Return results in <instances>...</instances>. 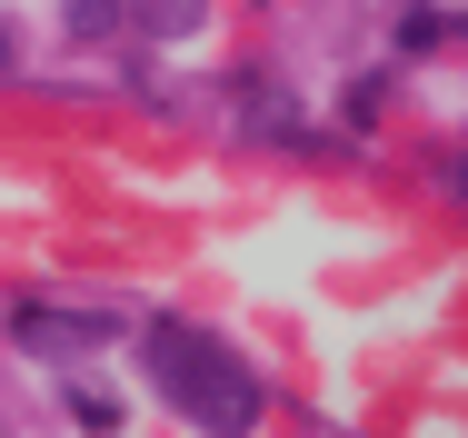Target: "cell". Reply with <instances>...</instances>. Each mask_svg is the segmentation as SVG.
Returning <instances> with one entry per match:
<instances>
[{"label": "cell", "instance_id": "obj_1", "mask_svg": "<svg viewBox=\"0 0 468 438\" xmlns=\"http://www.w3.org/2000/svg\"><path fill=\"white\" fill-rule=\"evenodd\" d=\"M140 369H150V389H160L199 438H250L260 409H270V389L250 379V358L219 349L209 329H180V319H160V329L140 339Z\"/></svg>", "mask_w": 468, "mask_h": 438}, {"label": "cell", "instance_id": "obj_2", "mask_svg": "<svg viewBox=\"0 0 468 438\" xmlns=\"http://www.w3.org/2000/svg\"><path fill=\"white\" fill-rule=\"evenodd\" d=\"M10 329H20L30 358H80L110 339V319H70V309H10Z\"/></svg>", "mask_w": 468, "mask_h": 438}, {"label": "cell", "instance_id": "obj_3", "mask_svg": "<svg viewBox=\"0 0 468 438\" xmlns=\"http://www.w3.org/2000/svg\"><path fill=\"white\" fill-rule=\"evenodd\" d=\"M199 20H209V0H140V30L150 40H189Z\"/></svg>", "mask_w": 468, "mask_h": 438}, {"label": "cell", "instance_id": "obj_4", "mask_svg": "<svg viewBox=\"0 0 468 438\" xmlns=\"http://www.w3.org/2000/svg\"><path fill=\"white\" fill-rule=\"evenodd\" d=\"M70 419H80L90 438H110L120 429V399H110V389H70Z\"/></svg>", "mask_w": 468, "mask_h": 438}, {"label": "cell", "instance_id": "obj_5", "mask_svg": "<svg viewBox=\"0 0 468 438\" xmlns=\"http://www.w3.org/2000/svg\"><path fill=\"white\" fill-rule=\"evenodd\" d=\"M70 30L100 40V30H120V0H70Z\"/></svg>", "mask_w": 468, "mask_h": 438}, {"label": "cell", "instance_id": "obj_6", "mask_svg": "<svg viewBox=\"0 0 468 438\" xmlns=\"http://www.w3.org/2000/svg\"><path fill=\"white\" fill-rule=\"evenodd\" d=\"M0 70H20V30L10 20H0Z\"/></svg>", "mask_w": 468, "mask_h": 438}, {"label": "cell", "instance_id": "obj_7", "mask_svg": "<svg viewBox=\"0 0 468 438\" xmlns=\"http://www.w3.org/2000/svg\"><path fill=\"white\" fill-rule=\"evenodd\" d=\"M459 199H468V160H459Z\"/></svg>", "mask_w": 468, "mask_h": 438}]
</instances>
